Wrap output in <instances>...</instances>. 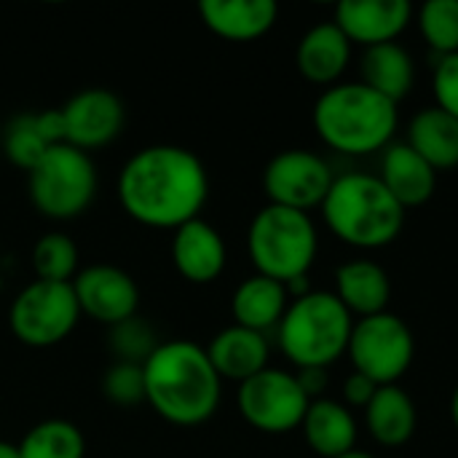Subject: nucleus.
I'll use <instances>...</instances> for the list:
<instances>
[{"instance_id": "obj_30", "label": "nucleus", "mask_w": 458, "mask_h": 458, "mask_svg": "<svg viewBox=\"0 0 458 458\" xmlns=\"http://www.w3.org/2000/svg\"><path fill=\"white\" fill-rule=\"evenodd\" d=\"M110 330V352L115 362H131V365H145V360L158 349V335L156 330L142 319L131 317L126 322H118Z\"/></svg>"}, {"instance_id": "obj_35", "label": "nucleus", "mask_w": 458, "mask_h": 458, "mask_svg": "<svg viewBox=\"0 0 458 458\" xmlns=\"http://www.w3.org/2000/svg\"><path fill=\"white\" fill-rule=\"evenodd\" d=\"M0 458H21L19 456V445L8 443V440H0Z\"/></svg>"}, {"instance_id": "obj_18", "label": "nucleus", "mask_w": 458, "mask_h": 458, "mask_svg": "<svg viewBox=\"0 0 458 458\" xmlns=\"http://www.w3.org/2000/svg\"><path fill=\"white\" fill-rule=\"evenodd\" d=\"M62 142H64V118L59 107L16 115L3 131L5 158L24 172H30L54 145Z\"/></svg>"}, {"instance_id": "obj_3", "label": "nucleus", "mask_w": 458, "mask_h": 458, "mask_svg": "<svg viewBox=\"0 0 458 458\" xmlns=\"http://www.w3.org/2000/svg\"><path fill=\"white\" fill-rule=\"evenodd\" d=\"M314 129L333 150L368 156L389 145L397 129V105L365 83L330 86L314 105Z\"/></svg>"}, {"instance_id": "obj_13", "label": "nucleus", "mask_w": 458, "mask_h": 458, "mask_svg": "<svg viewBox=\"0 0 458 458\" xmlns=\"http://www.w3.org/2000/svg\"><path fill=\"white\" fill-rule=\"evenodd\" d=\"M72 290L81 306V314L89 319L113 327L137 317L140 309V287L134 276L118 266L94 263L75 274Z\"/></svg>"}, {"instance_id": "obj_22", "label": "nucleus", "mask_w": 458, "mask_h": 458, "mask_svg": "<svg viewBox=\"0 0 458 458\" xmlns=\"http://www.w3.org/2000/svg\"><path fill=\"white\" fill-rule=\"evenodd\" d=\"M287 287L276 279L268 276H247L233 298H231V314H233V325H242L247 330L263 333L271 327H279L290 301H287Z\"/></svg>"}, {"instance_id": "obj_28", "label": "nucleus", "mask_w": 458, "mask_h": 458, "mask_svg": "<svg viewBox=\"0 0 458 458\" xmlns=\"http://www.w3.org/2000/svg\"><path fill=\"white\" fill-rule=\"evenodd\" d=\"M78 247L75 242L62 233V231H51L43 233L35 244H32V271L35 279L43 282H72L78 268Z\"/></svg>"}, {"instance_id": "obj_26", "label": "nucleus", "mask_w": 458, "mask_h": 458, "mask_svg": "<svg viewBox=\"0 0 458 458\" xmlns=\"http://www.w3.org/2000/svg\"><path fill=\"white\" fill-rule=\"evenodd\" d=\"M362 83L397 105L413 86L411 54L400 43L370 46L362 56Z\"/></svg>"}, {"instance_id": "obj_32", "label": "nucleus", "mask_w": 458, "mask_h": 458, "mask_svg": "<svg viewBox=\"0 0 458 458\" xmlns=\"http://www.w3.org/2000/svg\"><path fill=\"white\" fill-rule=\"evenodd\" d=\"M435 97L437 107L458 118V54L440 59L435 70Z\"/></svg>"}, {"instance_id": "obj_36", "label": "nucleus", "mask_w": 458, "mask_h": 458, "mask_svg": "<svg viewBox=\"0 0 458 458\" xmlns=\"http://www.w3.org/2000/svg\"><path fill=\"white\" fill-rule=\"evenodd\" d=\"M451 419H454V424H456L458 429V386L456 392H454V397H451Z\"/></svg>"}, {"instance_id": "obj_6", "label": "nucleus", "mask_w": 458, "mask_h": 458, "mask_svg": "<svg viewBox=\"0 0 458 458\" xmlns=\"http://www.w3.org/2000/svg\"><path fill=\"white\" fill-rule=\"evenodd\" d=\"M317 228L306 212L266 204L250 223L247 252L260 276L282 284L306 276L317 258Z\"/></svg>"}, {"instance_id": "obj_9", "label": "nucleus", "mask_w": 458, "mask_h": 458, "mask_svg": "<svg viewBox=\"0 0 458 458\" xmlns=\"http://www.w3.org/2000/svg\"><path fill=\"white\" fill-rule=\"evenodd\" d=\"M346 352L354 362V373L368 376L378 386H394L408 373L416 344L411 327L384 311L354 325Z\"/></svg>"}, {"instance_id": "obj_10", "label": "nucleus", "mask_w": 458, "mask_h": 458, "mask_svg": "<svg viewBox=\"0 0 458 458\" xmlns=\"http://www.w3.org/2000/svg\"><path fill=\"white\" fill-rule=\"evenodd\" d=\"M236 403L242 419L263 435H287L298 429L311 405L295 373L276 368H266L263 373L239 384Z\"/></svg>"}, {"instance_id": "obj_23", "label": "nucleus", "mask_w": 458, "mask_h": 458, "mask_svg": "<svg viewBox=\"0 0 458 458\" xmlns=\"http://www.w3.org/2000/svg\"><path fill=\"white\" fill-rule=\"evenodd\" d=\"M301 429L311 451L322 458L344 456L354 451L357 443V424L352 411L333 400H311Z\"/></svg>"}, {"instance_id": "obj_21", "label": "nucleus", "mask_w": 458, "mask_h": 458, "mask_svg": "<svg viewBox=\"0 0 458 458\" xmlns=\"http://www.w3.org/2000/svg\"><path fill=\"white\" fill-rule=\"evenodd\" d=\"M335 298L360 319L384 314L392 298L386 271L373 260H349L335 274Z\"/></svg>"}, {"instance_id": "obj_14", "label": "nucleus", "mask_w": 458, "mask_h": 458, "mask_svg": "<svg viewBox=\"0 0 458 458\" xmlns=\"http://www.w3.org/2000/svg\"><path fill=\"white\" fill-rule=\"evenodd\" d=\"M413 5L408 0H344L335 8V24L352 43L381 46L408 27Z\"/></svg>"}, {"instance_id": "obj_7", "label": "nucleus", "mask_w": 458, "mask_h": 458, "mask_svg": "<svg viewBox=\"0 0 458 458\" xmlns=\"http://www.w3.org/2000/svg\"><path fill=\"white\" fill-rule=\"evenodd\" d=\"M27 188L32 207L48 220H75L97 199L99 177L91 153L67 142L54 145L30 172Z\"/></svg>"}, {"instance_id": "obj_20", "label": "nucleus", "mask_w": 458, "mask_h": 458, "mask_svg": "<svg viewBox=\"0 0 458 458\" xmlns=\"http://www.w3.org/2000/svg\"><path fill=\"white\" fill-rule=\"evenodd\" d=\"M352 56V40L335 21L311 27L298 43V70L311 83H335Z\"/></svg>"}, {"instance_id": "obj_11", "label": "nucleus", "mask_w": 458, "mask_h": 458, "mask_svg": "<svg viewBox=\"0 0 458 458\" xmlns=\"http://www.w3.org/2000/svg\"><path fill=\"white\" fill-rule=\"evenodd\" d=\"M333 172L325 158L311 150H282L276 153L263 172V191L268 204L306 212L311 207H322L325 196L333 188Z\"/></svg>"}, {"instance_id": "obj_15", "label": "nucleus", "mask_w": 458, "mask_h": 458, "mask_svg": "<svg viewBox=\"0 0 458 458\" xmlns=\"http://www.w3.org/2000/svg\"><path fill=\"white\" fill-rule=\"evenodd\" d=\"M225 260H228L225 242L212 223L196 217V220L174 228L172 263L185 282H191V284L215 282L223 274Z\"/></svg>"}, {"instance_id": "obj_8", "label": "nucleus", "mask_w": 458, "mask_h": 458, "mask_svg": "<svg viewBox=\"0 0 458 458\" xmlns=\"http://www.w3.org/2000/svg\"><path fill=\"white\" fill-rule=\"evenodd\" d=\"M81 317L72 282L32 279L13 295L8 327L19 344L30 349H51L75 330Z\"/></svg>"}, {"instance_id": "obj_1", "label": "nucleus", "mask_w": 458, "mask_h": 458, "mask_svg": "<svg viewBox=\"0 0 458 458\" xmlns=\"http://www.w3.org/2000/svg\"><path fill=\"white\" fill-rule=\"evenodd\" d=\"M115 196L134 223L174 231L201 215L209 174L201 158L182 145H148L121 166Z\"/></svg>"}, {"instance_id": "obj_17", "label": "nucleus", "mask_w": 458, "mask_h": 458, "mask_svg": "<svg viewBox=\"0 0 458 458\" xmlns=\"http://www.w3.org/2000/svg\"><path fill=\"white\" fill-rule=\"evenodd\" d=\"M215 373L220 378L244 384L252 376L263 373L268 368V341L263 333L247 330L242 325H231L220 330L207 346H204Z\"/></svg>"}, {"instance_id": "obj_25", "label": "nucleus", "mask_w": 458, "mask_h": 458, "mask_svg": "<svg viewBox=\"0 0 458 458\" xmlns=\"http://www.w3.org/2000/svg\"><path fill=\"white\" fill-rule=\"evenodd\" d=\"M365 421L376 443L397 448L413 437L419 416L408 392H403L400 386H381L365 408Z\"/></svg>"}, {"instance_id": "obj_24", "label": "nucleus", "mask_w": 458, "mask_h": 458, "mask_svg": "<svg viewBox=\"0 0 458 458\" xmlns=\"http://www.w3.org/2000/svg\"><path fill=\"white\" fill-rule=\"evenodd\" d=\"M408 145L435 169L458 166V118L443 107L421 110L408 129Z\"/></svg>"}, {"instance_id": "obj_12", "label": "nucleus", "mask_w": 458, "mask_h": 458, "mask_svg": "<svg viewBox=\"0 0 458 458\" xmlns=\"http://www.w3.org/2000/svg\"><path fill=\"white\" fill-rule=\"evenodd\" d=\"M59 110L64 118V142L83 153L115 142L126 123V107L121 97L102 86L72 94Z\"/></svg>"}, {"instance_id": "obj_2", "label": "nucleus", "mask_w": 458, "mask_h": 458, "mask_svg": "<svg viewBox=\"0 0 458 458\" xmlns=\"http://www.w3.org/2000/svg\"><path fill=\"white\" fill-rule=\"evenodd\" d=\"M145 403L174 427L209 421L223 397V378L215 373L204 346L193 341H161L145 360Z\"/></svg>"}, {"instance_id": "obj_31", "label": "nucleus", "mask_w": 458, "mask_h": 458, "mask_svg": "<svg viewBox=\"0 0 458 458\" xmlns=\"http://www.w3.org/2000/svg\"><path fill=\"white\" fill-rule=\"evenodd\" d=\"M102 394L118 408H137L145 403V370L131 362H113L102 376Z\"/></svg>"}, {"instance_id": "obj_37", "label": "nucleus", "mask_w": 458, "mask_h": 458, "mask_svg": "<svg viewBox=\"0 0 458 458\" xmlns=\"http://www.w3.org/2000/svg\"><path fill=\"white\" fill-rule=\"evenodd\" d=\"M338 458H373L370 454H365V451H349V454H344V456Z\"/></svg>"}, {"instance_id": "obj_34", "label": "nucleus", "mask_w": 458, "mask_h": 458, "mask_svg": "<svg viewBox=\"0 0 458 458\" xmlns=\"http://www.w3.org/2000/svg\"><path fill=\"white\" fill-rule=\"evenodd\" d=\"M295 378H298L301 389H303V392L309 394V400H311V397H317V394L325 389V384H327V370H325V368H303V370L295 373Z\"/></svg>"}, {"instance_id": "obj_16", "label": "nucleus", "mask_w": 458, "mask_h": 458, "mask_svg": "<svg viewBox=\"0 0 458 458\" xmlns=\"http://www.w3.org/2000/svg\"><path fill=\"white\" fill-rule=\"evenodd\" d=\"M201 21L217 38L247 43L263 38L279 16L274 0H201Z\"/></svg>"}, {"instance_id": "obj_27", "label": "nucleus", "mask_w": 458, "mask_h": 458, "mask_svg": "<svg viewBox=\"0 0 458 458\" xmlns=\"http://www.w3.org/2000/svg\"><path fill=\"white\" fill-rule=\"evenodd\" d=\"M21 458H86V437L67 419H46L16 443Z\"/></svg>"}, {"instance_id": "obj_4", "label": "nucleus", "mask_w": 458, "mask_h": 458, "mask_svg": "<svg viewBox=\"0 0 458 458\" xmlns=\"http://www.w3.org/2000/svg\"><path fill=\"white\" fill-rule=\"evenodd\" d=\"M327 228L346 244L378 250L392 244L405 223V209L373 174H341L322 201Z\"/></svg>"}, {"instance_id": "obj_5", "label": "nucleus", "mask_w": 458, "mask_h": 458, "mask_svg": "<svg viewBox=\"0 0 458 458\" xmlns=\"http://www.w3.org/2000/svg\"><path fill=\"white\" fill-rule=\"evenodd\" d=\"M354 322L335 293H309L295 298L279 322V346L284 357L303 368L333 365L352 338Z\"/></svg>"}, {"instance_id": "obj_29", "label": "nucleus", "mask_w": 458, "mask_h": 458, "mask_svg": "<svg viewBox=\"0 0 458 458\" xmlns=\"http://www.w3.org/2000/svg\"><path fill=\"white\" fill-rule=\"evenodd\" d=\"M419 24L424 40L443 56L458 54V0H429L421 5Z\"/></svg>"}, {"instance_id": "obj_33", "label": "nucleus", "mask_w": 458, "mask_h": 458, "mask_svg": "<svg viewBox=\"0 0 458 458\" xmlns=\"http://www.w3.org/2000/svg\"><path fill=\"white\" fill-rule=\"evenodd\" d=\"M378 389H381V386H378L376 381H370L368 376H362V373H352V376L346 378L344 397H346V403H349L352 408H368Z\"/></svg>"}, {"instance_id": "obj_19", "label": "nucleus", "mask_w": 458, "mask_h": 458, "mask_svg": "<svg viewBox=\"0 0 458 458\" xmlns=\"http://www.w3.org/2000/svg\"><path fill=\"white\" fill-rule=\"evenodd\" d=\"M378 180L397 199L403 209L427 204L437 188V172L408 142L386 148Z\"/></svg>"}]
</instances>
